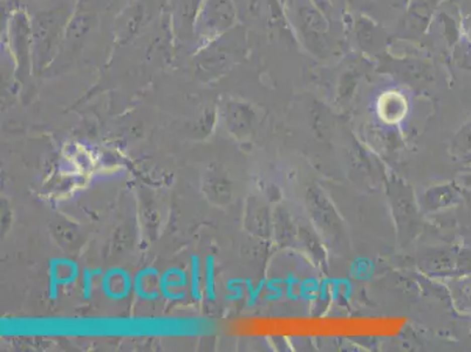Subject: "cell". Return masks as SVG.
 <instances>
[{
    "label": "cell",
    "mask_w": 471,
    "mask_h": 352,
    "mask_svg": "<svg viewBox=\"0 0 471 352\" xmlns=\"http://www.w3.org/2000/svg\"><path fill=\"white\" fill-rule=\"evenodd\" d=\"M319 2H320V6H324L325 3H326V0H319Z\"/></svg>",
    "instance_id": "6da1fadb"
}]
</instances>
